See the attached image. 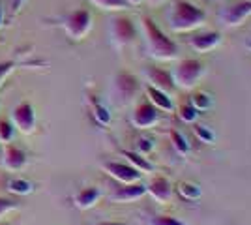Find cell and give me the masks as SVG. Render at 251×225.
Listing matches in <instances>:
<instances>
[{
	"instance_id": "1",
	"label": "cell",
	"mask_w": 251,
	"mask_h": 225,
	"mask_svg": "<svg viewBox=\"0 0 251 225\" xmlns=\"http://www.w3.org/2000/svg\"><path fill=\"white\" fill-rule=\"evenodd\" d=\"M141 28H143V36H145V43H147V53L150 58L161 60V62L176 60L178 45L150 17L141 19Z\"/></svg>"
},
{
	"instance_id": "2",
	"label": "cell",
	"mask_w": 251,
	"mask_h": 225,
	"mask_svg": "<svg viewBox=\"0 0 251 225\" xmlns=\"http://www.w3.org/2000/svg\"><path fill=\"white\" fill-rule=\"evenodd\" d=\"M206 23V11L201 10L189 0H176L167 13V25L171 32L188 34L201 28Z\"/></svg>"
},
{
	"instance_id": "3",
	"label": "cell",
	"mask_w": 251,
	"mask_h": 225,
	"mask_svg": "<svg viewBox=\"0 0 251 225\" xmlns=\"http://www.w3.org/2000/svg\"><path fill=\"white\" fill-rule=\"evenodd\" d=\"M206 75V64L199 58H184L180 60L173 72L175 86L180 90H193L199 81Z\"/></svg>"
},
{
	"instance_id": "4",
	"label": "cell",
	"mask_w": 251,
	"mask_h": 225,
	"mask_svg": "<svg viewBox=\"0 0 251 225\" xmlns=\"http://www.w3.org/2000/svg\"><path fill=\"white\" fill-rule=\"evenodd\" d=\"M109 36H111V42L118 49H124L133 45L137 40V26L135 23L131 21L129 17L126 15H116L111 19L109 25Z\"/></svg>"
},
{
	"instance_id": "5",
	"label": "cell",
	"mask_w": 251,
	"mask_h": 225,
	"mask_svg": "<svg viewBox=\"0 0 251 225\" xmlns=\"http://www.w3.org/2000/svg\"><path fill=\"white\" fill-rule=\"evenodd\" d=\"M251 17V0H236L220 11V23L225 28H238Z\"/></svg>"
},
{
	"instance_id": "6",
	"label": "cell",
	"mask_w": 251,
	"mask_h": 225,
	"mask_svg": "<svg viewBox=\"0 0 251 225\" xmlns=\"http://www.w3.org/2000/svg\"><path fill=\"white\" fill-rule=\"evenodd\" d=\"M66 34L72 40H83L92 28V13L88 10H75L72 11L62 23Z\"/></svg>"
},
{
	"instance_id": "7",
	"label": "cell",
	"mask_w": 251,
	"mask_h": 225,
	"mask_svg": "<svg viewBox=\"0 0 251 225\" xmlns=\"http://www.w3.org/2000/svg\"><path fill=\"white\" fill-rule=\"evenodd\" d=\"M139 79H137L133 74H129V72H118L115 75V79H113V90H115V96L122 101V103H127V101H131L133 98L137 96V92H139Z\"/></svg>"
},
{
	"instance_id": "8",
	"label": "cell",
	"mask_w": 251,
	"mask_h": 225,
	"mask_svg": "<svg viewBox=\"0 0 251 225\" xmlns=\"http://www.w3.org/2000/svg\"><path fill=\"white\" fill-rule=\"evenodd\" d=\"M223 43V36L221 32L216 30H204V32H195L188 38V45L191 51L195 53H210L214 49H218Z\"/></svg>"
},
{
	"instance_id": "9",
	"label": "cell",
	"mask_w": 251,
	"mask_h": 225,
	"mask_svg": "<svg viewBox=\"0 0 251 225\" xmlns=\"http://www.w3.org/2000/svg\"><path fill=\"white\" fill-rule=\"evenodd\" d=\"M159 109L154 107L148 100H143L141 103H137V107L133 109V115H131V124L137 129H148L152 126H156L159 122Z\"/></svg>"
},
{
	"instance_id": "10",
	"label": "cell",
	"mask_w": 251,
	"mask_h": 225,
	"mask_svg": "<svg viewBox=\"0 0 251 225\" xmlns=\"http://www.w3.org/2000/svg\"><path fill=\"white\" fill-rule=\"evenodd\" d=\"M101 167L109 176H113L120 184H131L141 180V173L133 165L124 163V161H103Z\"/></svg>"
},
{
	"instance_id": "11",
	"label": "cell",
	"mask_w": 251,
	"mask_h": 225,
	"mask_svg": "<svg viewBox=\"0 0 251 225\" xmlns=\"http://www.w3.org/2000/svg\"><path fill=\"white\" fill-rule=\"evenodd\" d=\"M11 118H13V126H17L21 133H32L36 128V113L28 101H21L17 107H13Z\"/></svg>"
},
{
	"instance_id": "12",
	"label": "cell",
	"mask_w": 251,
	"mask_h": 225,
	"mask_svg": "<svg viewBox=\"0 0 251 225\" xmlns=\"http://www.w3.org/2000/svg\"><path fill=\"white\" fill-rule=\"evenodd\" d=\"M145 77H147L148 85L157 88V90H163L167 94H173L176 90L175 81H173V74L163 70V68H156V66H148L145 68Z\"/></svg>"
},
{
	"instance_id": "13",
	"label": "cell",
	"mask_w": 251,
	"mask_h": 225,
	"mask_svg": "<svg viewBox=\"0 0 251 225\" xmlns=\"http://www.w3.org/2000/svg\"><path fill=\"white\" fill-rule=\"evenodd\" d=\"M147 193L161 204H167L173 201V195H175V188L173 184L169 182L165 176H156L147 184Z\"/></svg>"
},
{
	"instance_id": "14",
	"label": "cell",
	"mask_w": 251,
	"mask_h": 225,
	"mask_svg": "<svg viewBox=\"0 0 251 225\" xmlns=\"http://www.w3.org/2000/svg\"><path fill=\"white\" fill-rule=\"evenodd\" d=\"M145 195H147V186L137 180V182L122 184L120 188H116L115 192L111 193V201H115V203H131V201H137V199H141Z\"/></svg>"
},
{
	"instance_id": "15",
	"label": "cell",
	"mask_w": 251,
	"mask_h": 225,
	"mask_svg": "<svg viewBox=\"0 0 251 225\" xmlns=\"http://www.w3.org/2000/svg\"><path fill=\"white\" fill-rule=\"evenodd\" d=\"M147 96H148V101H150L154 107L159 109V111H165V113H173V111H175L173 98H171V94H167V92L157 90L154 86L147 85Z\"/></svg>"
},
{
	"instance_id": "16",
	"label": "cell",
	"mask_w": 251,
	"mask_h": 225,
	"mask_svg": "<svg viewBox=\"0 0 251 225\" xmlns=\"http://www.w3.org/2000/svg\"><path fill=\"white\" fill-rule=\"evenodd\" d=\"M100 197H101V190L96 188V186H88V188H83V190H79L75 193L74 203L77 208L86 210V208H92L100 201Z\"/></svg>"
},
{
	"instance_id": "17",
	"label": "cell",
	"mask_w": 251,
	"mask_h": 225,
	"mask_svg": "<svg viewBox=\"0 0 251 225\" xmlns=\"http://www.w3.org/2000/svg\"><path fill=\"white\" fill-rule=\"evenodd\" d=\"M26 163V154L23 152L21 149L13 147V145H6V150H4V165L11 169V171H17L25 167Z\"/></svg>"
},
{
	"instance_id": "18",
	"label": "cell",
	"mask_w": 251,
	"mask_h": 225,
	"mask_svg": "<svg viewBox=\"0 0 251 225\" xmlns=\"http://www.w3.org/2000/svg\"><path fill=\"white\" fill-rule=\"evenodd\" d=\"M122 156H124L126 160H127V163H129V165H133L141 175H143V173H154L156 171L154 163H150L143 154H139V152H135V150H122Z\"/></svg>"
},
{
	"instance_id": "19",
	"label": "cell",
	"mask_w": 251,
	"mask_h": 225,
	"mask_svg": "<svg viewBox=\"0 0 251 225\" xmlns=\"http://www.w3.org/2000/svg\"><path fill=\"white\" fill-rule=\"evenodd\" d=\"M176 193L182 197V199H186V201H199L201 197H202V188H201L199 184L191 182V180H182V182L176 184Z\"/></svg>"
},
{
	"instance_id": "20",
	"label": "cell",
	"mask_w": 251,
	"mask_h": 225,
	"mask_svg": "<svg viewBox=\"0 0 251 225\" xmlns=\"http://www.w3.org/2000/svg\"><path fill=\"white\" fill-rule=\"evenodd\" d=\"M169 137H171V147H173V150L176 152L178 156H188L189 152H191V145H189L188 137L182 131L171 129L169 131Z\"/></svg>"
},
{
	"instance_id": "21",
	"label": "cell",
	"mask_w": 251,
	"mask_h": 225,
	"mask_svg": "<svg viewBox=\"0 0 251 225\" xmlns=\"http://www.w3.org/2000/svg\"><path fill=\"white\" fill-rule=\"evenodd\" d=\"M189 103L197 109L199 113H206V111L214 107V98L210 96L208 92H204V90H195L189 96Z\"/></svg>"
},
{
	"instance_id": "22",
	"label": "cell",
	"mask_w": 251,
	"mask_h": 225,
	"mask_svg": "<svg viewBox=\"0 0 251 225\" xmlns=\"http://www.w3.org/2000/svg\"><path fill=\"white\" fill-rule=\"evenodd\" d=\"M178 113V118L184 122V124H195L197 120H199V111L193 107L191 103H182L180 107L176 109Z\"/></svg>"
},
{
	"instance_id": "23",
	"label": "cell",
	"mask_w": 251,
	"mask_h": 225,
	"mask_svg": "<svg viewBox=\"0 0 251 225\" xmlns=\"http://www.w3.org/2000/svg\"><path fill=\"white\" fill-rule=\"evenodd\" d=\"M96 8L105 11H122L126 10L129 4L126 0H90Z\"/></svg>"
},
{
	"instance_id": "24",
	"label": "cell",
	"mask_w": 251,
	"mask_h": 225,
	"mask_svg": "<svg viewBox=\"0 0 251 225\" xmlns=\"http://www.w3.org/2000/svg\"><path fill=\"white\" fill-rule=\"evenodd\" d=\"M147 225H191V224L182 222V220H180V218H176V216L156 214V216H152V218H148Z\"/></svg>"
},
{
	"instance_id": "25",
	"label": "cell",
	"mask_w": 251,
	"mask_h": 225,
	"mask_svg": "<svg viewBox=\"0 0 251 225\" xmlns=\"http://www.w3.org/2000/svg\"><path fill=\"white\" fill-rule=\"evenodd\" d=\"M195 135H197V139L201 143H204V145H214L216 143V133L208 128V126H204V124H195Z\"/></svg>"
},
{
	"instance_id": "26",
	"label": "cell",
	"mask_w": 251,
	"mask_h": 225,
	"mask_svg": "<svg viewBox=\"0 0 251 225\" xmlns=\"http://www.w3.org/2000/svg\"><path fill=\"white\" fill-rule=\"evenodd\" d=\"M8 188H10V192L19 193V195H28V193L32 192V184L26 182V180H23V178L11 180V182L8 184Z\"/></svg>"
},
{
	"instance_id": "27",
	"label": "cell",
	"mask_w": 251,
	"mask_h": 225,
	"mask_svg": "<svg viewBox=\"0 0 251 225\" xmlns=\"http://www.w3.org/2000/svg\"><path fill=\"white\" fill-rule=\"evenodd\" d=\"M92 111H94V117L100 124H109L111 122V113L107 111L105 105L98 103V101H92Z\"/></svg>"
},
{
	"instance_id": "28",
	"label": "cell",
	"mask_w": 251,
	"mask_h": 225,
	"mask_svg": "<svg viewBox=\"0 0 251 225\" xmlns=\"http://www.w3.org/2000/svg\"><path fill=\"white\" fill-rule=\"evenodd\" d=\"M13 131H15V126L11 124L10 120L2 118V120H0V141L10 143L11 137H13Z\"/></svg>"
},
{
	"instance_id": "29",
	"label": "cell",
	"mask_w": 251,
	"mask_h": 225,
	"mask_svg": "<svg viewBox=\"0 0 251 225\" xmlns=\"http://www.w3.org/2000/svg\"><path fill=\"white\" fill-rule=\"evenodd\" d=\"M154 150V141L148 139V137H141V139H137L135 143V152L139 154H143V156H147Z\"/></svg>"
},
{
	"instance_id": "30",
	"label": "cell",
	"mask_w": 251,
	"mask_h": 225,
	"mask_svg": "<svg viewBox=\"0 0 251 225\" xmlns=\"http://www.w3.org/2000/svg\"><path fill=\"white\" fill-rule=\"evenodd\" d=\"M13 68H15V62H11V60L0 62V85H2V81L8 77V74H10Z\"/></svg>"
},
{
	"instance_id": "31",
	"label": "cell",
	"mask_w": 251,
	"mask_h": 225,
	"mask_svg": "<svg viewBox=\"0 0 251 225\" xmlns=\"http://www.w3.org/2000/svg\"><path fill=\"white\" fill-rule=\"evenodd\" d=\"M13 208H17V204L10 201V199H4V197H0V218L6 214V212H10Z\"/></svg>"
},
{
	"instance_id": "32",
	"label": "cell",
	"mask_w": 251,
	"mask_h": 225,
	"mask_svg": "<svg viewBox=\"0 0 251 225\" xmlns=\"http://www.w3.org/2000/svg\"><path fill=\"white\" fill-rule=\"evenodd\" d=\"M23 2H25V0H11V11H17V10H19Z\"/></svg>"
},
{
	"instance_id": "33",
	"label": "cell",
	"mask_w": 251,
	"mask_h": 225,
	"mask_svg": "<svg viewBox=\"0 0 251 225\" xmlns=\"http://www.w3.org/2000/svg\"><path fill=\"white\" fill-rule=\"evenodd\" d=\"M96 225H127V224H122V222H100V224Z\"/></svg>"
},
{
	"instance_id": "34",
	"label": "cell",
	"mask_w": 251,
	"mask_h": 225,
	"mask_svg": "<svg viewBox=\"0 0 251 225\" xmlns=\"http://www.w3.org/2000/svg\"><path fill=\"white\" fill-rule=\"evenodd\" d=\"M129 6H137V4H141V2H145V0H126Z\"/></svg>"
},
{
	"instance_id": "35",
	"label": "cell",
	"mask_w": 251,
	"mask_h": 225,
	"mask_svg": "<svg viewBox=\"0 0 251 225\" xmlns=\"http://www.w3.org/2000/svg\"><path fill=\"white\" fill-rule=\"evenodd\" d=\"M150 6H157V4H161V2H165V0H147Z\"/></svg>"
},
{
	"instance_id": "36",
	"label": "cell",
	"mask_w": 251,
	"mask_h": 225,
	"mask_svg": "<svg viewBox=\"0 0 251 225\" xmlns=\"http://www.w3.org/2000/svg\"><path fill=\"white\" fill-rule=\"evenodd\" d=\"M246 49H248V51H250V53H251V42L246 43Z\"/></svg>"
},
{
	"instance_id": "37",
	"label": "cell",
	"mask_w": 251,
	"mask_h": 225,
	"mask_svg": "<svg viewBox=\"0 0 251 225\" xmlns=\"http://www.w3.org/2000/svg\"><path fill=\"white\" fill-rule=\"evenodd\" d=\"M0 23H2V6H0Z\"/></svg>"
},
{
	"instance_id": "38",
	"label": "cell",
	"mask_w": 251,
	"mask_h": 225,
	"mask_svg": "<svg viewBox=\"0 0 251 225\" xmlns=\"http://www.w3.org/2000/svg\"><path fill=\"white\" fill-rule=\"evenodd\" d=\"M0 225H10V224H8V222H2V224H0Z\"/></svg>"
},
{
	"instance_id": "39",
	"label": "cell",
	"mask_w": 251,
	"mask_h": 225,
	"mask_svg": "<svg viewBox=\"0 0 251 225\" xmlns=\"http://www.w3.org/2000/svg\"><path fill=\"white\" fill-rule=\"evenodd\" d=\"M212 2H221V0H212Z\"/></svg>"
}]
</instances>
